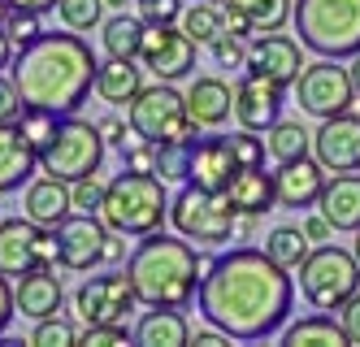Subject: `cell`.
Wrapping results in <instances>:
<instances>
[{"label":"cell","mask_w":360,"mask_h":347,"mask_svg":"<svg viewBox=\"0 0 360 347\" xmlns=\"http://www.w3.org/2000/svg\"><path fill=\"white\" fill-rule=\"evenodd\" d=\"M195 304L204 322L226 330L235 343H261L287 326L295 304V282L291 270H282L269 252L230 248L209 260Z\"/></svg>","instance_id":"cell-1"},{"label":"cell","mask_w":360,"mask_h":347,"mask_svg":"<svg viewBox=\"0 0 360 347\" xmlns=\"http://www.w3.org/2000/svg\"><path fill=\"white\" fill-rule=\"evenodd\" d=\"M96 70L100 61L79 31H44L39 39L13 52L9 78L18 83V96L27 109L70 118L96 92Z\"/></svg>","instance_id":"cell-2"},{"label":"cell","mask_w":360,"mask_h":347,"mask_svg":"<svg viewBox=\"0 0 360 347\" xmlns=\"http://www.w3.org/2000/svg\"><path fill=\"white\" fill-rule=\"evenodd\" d=\"M122 270L131 274V286L143 308H187L200 296L204 256L195 252L191 239H169L157 230L139 239Z\"/></svg>","instance_id":"cell-3"},{"label":"cell","mask_w":360,"mask_h":347,"mask_svg":"<svg viewBox=\"0 0 360 347\" xmlns=\"http://www.w3.org/2000/svg\"><path fill=\"white\" fill-rule=\"evenodd\" d=\"M100 217L109 222V230H122L131 239L143 234H157L169 222V196H165V182L157 174H143V170H126L109 178V191H105V208Z\"/></svg>","instance_id":"cell-4"},{"label":"cell","mask_w":360,"mask_h":347,"mask_svg":"<svg viewBox=\"0 0 360 347\" xmlns=\"http://www.w3.org/2000/svg\"><path fill=\"white\" fill-rule=\"evenodd\" d=\"M291 22L300 44L317 57H356L360 52V0H295Z\"/></svg>","instance_id":"cell-5"},{"label":"cell","mask_w":360,"mask_h":347,"mask_svg":"<svg viewBox=\"0 0 360 347\" xmlns=\"http://www.w3.org/2000/svg\"><path fill=\"white\" fill-rule=\"evenodd\" d=\"M169 226L200 248H217L226 239H235L239 208L230 204L226 191H213V187H200V182H183L178 196L169 200Z\"/></svg>","instance_id":"cell-6"},{"label":"cell","mask_w":360,"mask_h":347,"mask_svg":"<svg viewBox=\"0 0 360 347\" xmlns=\"http://www.w3.org/2000/svg\"><path fill=\"white\" fill-rule=\"evenodd\" d=\"M360 291V260L356 252H343L334 244H317L300 265V296L308 308H343Z\"/></svg>","instance_id":"cell-7"},{"label":"cell","mask_w":360,"mask_h":347,"mask_svg":"<svg viewBox=\"0 0 360 347\" xmlns=\"http://www.w3.org/2000/svg\"><path fill=\"white\" fill-rule=\"evenodd\" d=\"M126 118H131L135 135L152 139V144H174V139H195L200 135V126L187 113V96L174 83H165V78L148 83L131 104H126Z\"/></svg>","instance_id":"cell-8"},{"label":"cell","mask_w":360,"mask_h":347,"mask_svg":"<svg viewBox=\"0 0 360 347\" xmlns=\"http://www.w3.org/2000/svg\"><path fill=\"white\" fill-rule=\"evenodd\" d=\"M105 135H100V122H83L79 113L61 118L53 144L39 152V170L53 174L61 182H79L87 174H100V161H105Z\"/></svg>","instance_id":"cell-9"},{"label":"cell","mask_w":360,"mask_h":347,"mask_svg":"<svg viewBox=\"0 0 360 347\" xmlns=\"http://www.w3.org/2000/svg\"><path fill=\"white\" fill-rule=\"evenodd\" d=\"M39 265H61V248H57V230H48L39 222H31L27 213L22 217H5L0 222V274L22 278L39 270Z\"/></svg>","instance_id":"cell-10"},{"label":"cell","mask_w":360,"mask_h":347,"mask_svg":"<svg viewBox=\"0 0 360 347\" xmlns=\"http://www.w3.org/2000/svg\"><path fill=\"white\" fill-rule=\"evenodd\" d=\"M295 100L304 113L313 118H334L347 113L356 104V87H352V70L334 65V57H321L317 65H304V74L295 78Z\"/></svg>","instance_id":"cell-11"},{"label":"cell","mask_w":360,"mask_h":347,"mask_svg":"<svg viewBox=\"0 0 360 347\" xmlns=\"http://www.w3.org/2000/svg\"><path fill=\"white\" fill-rule=\"evenodd\" d=\"M74 308H79L83 326H126L131 308H139V296L131 286V274H91L74 291Z\"/></svg>","instance_id":"cell-12"},{"label":"cell","mask_w":360,"mask_h":347,"mask_svg":"<svg viewBox=\"0 0 360 347\" xmlns=\"http://www.w3.org/2000/svg\"><path fill=\"white\" fill-rule=\"evenodd\" d=\"M195 48L200 44L178 22H148L139 65H148L157 78H165V83H178V78H187L195 70Z\"/></svg>","instance_id":"cell-13"},{"label":"cell","mask_w":360,"mask_h":347,"mask_svg":"<svg viewBox=\"0 0 360 347\" xmlns=\"http://www.w3.org/2000/svg\"><path fill=\"white\" fill-rule=\"evenodd\" d=\"M105 239H109V222L100 213H79L57 226V248H61V270L74 274H91L105 265Z\"/></svg>","instance_id":"cell-14"},{"label":"cell","mask_w":360,"mask_h":347,"mask_svg":"<svg viewBox=\"0 0 360 347\" xmlns=\"http://www.w3.org/2000/svg\"><path fill=\"white\" fill-rule=\"evenodd\" d=\"M313 156L330 174L360 170V113L347 109V113L321 118V126L313 130Z\"/></svg>","instance_id":"cell-15"},{"label":"cell","mask_w":360,"mask_h":347,"mask_svg":"<svg viewBox=\"0 0 360 347\" xmlns=\"http://www.w3.org/2000/svg\"><path fill=\"white\" fill-rule=\"evenodd\" d=\"M304 44L295 35H282V31H265V35H256L252 48H248V74H265L274 78V83L282 87H295V78L304 74Z\"/></svg>","instance_id":"cell-16"},{"label":"cell","mask_w":360,"mask_h":347,"mask_svg":"<svg viewBox=\"0 0 360 347\" xmlns=\"http://www.w3.org/2000/svg\"><path fill=\"white\" fill-rule=\"evenodd\" d=\"M282 104H287V87L274 83L265 74H248L235 83V122L248 126V130H265L282 118Z\"/></svg>","instance_id":"cell-17"},{"label":"cell","mask_w":360,"mask_h":347,"mask_svg":"<svg viewBox=\"0 0 360 347\" xmlns=\"http://www.w3.org/2000/svg\"><path fill=\"white\" fill-rule=\"evenodd\" d=\"M274 182H278V208H291V213H308L321 191H326V165L317 156H300V161H282L274 170Z\"/></svg>","instance_id":"cell-18"},{"label":"cell","mask_w":360,"mask_h":347,"mask_svg":"<svg viewBox=\"0 0 360 347\" xmlns=\"http://www.w3.org/2000/svg\"><path fill=\"white\" fill-rule=\"evenodd\" d=\"M13 304L27 322H44V317H57L61 304H65V291H61V278L53 265H39V270L22 274L18 286H13Z\"/></svg>","instance_id":"cell-19"},{"label":"cell","mask_w":360,"mask_h":347,"mask_svg":"<svg viewBox=\"0 0 360 347\" xmlns=\"http://www.w3.org/2000/svg\"><path fill=\"white\" fill-rule=\"evenodd\" d=\"M187 113L200 130H221L235 118V87L217 74H204L187 87Z\"/></svg>","instance_id":"cell-20"},{"label":"cell","mask_w":360,"mask_h":347,"mask_svg":"<svg viewBox=\"0 0 360 347\" xmlns=\"http://www.w3.org/2000/svg\"><path fill=\"white\" fill-rule=\"evenodd\" d=\"M35 170H39L35 144L22 135L18 122H0V196L22 191V187L31 182Z\"/></svg>","instance_id":"cell-21"},{"label":"cell","mask_w":360,"mask_h":347,"mask_svg":"<svg viewBox=\"0 0 360 347\" xmlns=\"http://www.w3.org/2000/svg\"><path fill=\"white\" fill-rule=\"evenodd\" d=\"M22 213H27L31 222L57 230L70 213H74V191H70V182H61V178H53V174L31 178L27 187H22Z\"/></svg>","instance_id":"cell-22"},{"label":"cell","mask_w":360,"mask_h":347,"mask_svg":"<svg viewBox=\"0 0 360 347\" xmlns=\"http://www.w3.org/2000/svg\"><path fill=\"white\" fill-rule=\"evenodd\" d=\"M235 174H239V156H235V148H230V135L195 139L191 178H187V182H200V187H213V191H226Z\"/></svg>","instance_id":"cell-23"},{"label":"cell","mask_w":360,"mask_h":347,"mask_svg":"<svg viewBox=\"0 0 360 347\" xmlns=\"http://www.w3.org/2000/svg\"><path fill=\"white\" fill-rule=\"evenodd\" d=\"M226 196L239 208V217H265L269 208H278V182L265 165H239V174L226 187Z\"/></svg>","instance_id":"cell-24"},{"label":"cell","mask_w":360,"mask_h":347,"mask_svg":"<svg viewBox=\"0 0 360 347\" xmlns=\"http://www.w3.org/2000/svg\"><path fill=\"white\" fill-rule=\"evenodd\" d=\"M317 208L330 217L334 230H343V234H356L360 230V174H334L326 182V191L317 200Z\"/></svg>","instance_id":"cell-25"},{"label":"cell","mask_w":360,"mask_h":347,"mask_svg":"<svg viewBox=\"0 0 360 347\" xmlns=\"http://www.w3.org/2000/svg\"><path fill=\"white\" fill-rule=\"evenodd\" d=\"M135 343L139 347H187L191 326H187L183 308H148L135 322Z\"/></svg>","instance_id":"cell-26"},{"label":"cell","mask_w":360,"mask_h":347,"mask_svg":"<svg viewBox=\"0 0 360 347\" xmlns=\"http://www.w3.org/2000/svg\"><path fill=\"white\" fill-rule=\"evenodd\" d=\"M282 343L287 347H352L343 322L330 313H313V317H300V322L282 326Z\"/></svg>","instance_id":"cell-27"},{"label":"cell","mask_w":360,"mask_h":347,"mask_svg":"<svg viewBox=\"0 0 360 347\" xmlns=\"http://www.w3.org/2000/svg\"><path fill=\"white\" fill-rule=\"evenodd\" d=\"M139 92H143L139 61H122V57L100 61V70H96V96L105 100V104H131Z\"/></svg>","instance_id":"cell-28"},{"label":"cell","mask_w":360,"mask_h":347,"mask_svg":"<svg viewBox=\"0 0 360 347\" xmlns=\"http://www.w3.org/2000/svg\"><path fill=\"white\" fill-rule=\"evenodd\" d=\"M143 18L139 13H126L117 9L105 26H100V48H105V57H122V61H139L143 52Z\"/></svg>","instance_id":"cell-29"},{"label":"cell","mask_w":360,"mask_h":347,"mask_svg":"<svg viewBox=\"0 0 360 347\" xmlns=\"http://www.w3.org/2000/svg\"><path fill=\"white\" fill-rule=\"evenodd\" d=\"M221 5L230 13H243L252 22V31L265 35V31H282V26L291 22L295 0H221Z\"/></svg>","instance_id":"cell-30"},{"label":"cell","mask_w":360,"mask_h":347,"mask_svg":"<svg viewBox=\"0 0 360 347\" xmlns=\"http://www.w3.org/2000/svg\"><path fill=\"white\" fill-rule=\"evenodd\" d=\"M265 148H269V161H300V156L313 152V130H304L300 122H274L265 130Z\"/></svg>","instance_id":"cell-31"},{"label":"cell","mask_w":360,"mask_h":347,"mask_svg":"<svg viewBox=\"0 0 360 347\" xmlns=\"http://www.w3.org/2000/svg\"><path fill=\"white\" fill-rule=\"evenodd\" d=\"M178 26H183L195 44H213L217 35H226V5L221 0H195V5L183 9Z\"/></svg>","instance_id":"cell-32"},{"label":"cell","mask_w":360,"mask_h":347,"mask_svg":"<svg viewBox=\"0 0 360 347\" xmlns=\"http://www.w3.org/2000/svg\"><path fill=\"white\" fill-rule=\"evenodd\" d=\"M308 244H313V239L304 234V226H278V230H269V239H265V252L282 265V270H300L304 256L313 252Z\"/></svg>","instance_id":"cell-33"},{"label":"cell","mask_w":360,"mask_h":347,"mask_svg":"<svg viewBox=\"0 0 360 347\" xmlns=\"http://www.w3.org/2000/svg\"><path fill=\"white\" fill-rule=\"evenodd\" d=\"M191 152H195V139H174V144H157V174L161 182H178L183 187L191 178Z\"/></svg>","instance_id":"cell-34"},{"label":"cell","mask_w":360,"mask_h":347,"mask_svg":"<svg viewBox=\"0 0 360 347\" xmlns=\"http://www.w3.org/2000/svg\"><path fill=\"white\" fill-rule=\"evenodd\" d=\"M57 18L65 31H96L105 18V0H57Z\"/></svg>","instance_id":"cell-35"},{"label":"cell","mask_w":360,"mask_h":347,"mask_svg":"<svg viewBox=\"0 0 360 347\" xmlns=\"http://www.w3.org/2000/svg\"><path fill=\"white\" fill-rule=\"evenodd\" d=\"M79 343V330H74V322H65V317H44V322H35L31 330V347H74Z\"/></svg>","instance_id":"cell-36"},{"label":"cell","mask_w":360,"mask_h":347,"mask_svg":"<svg viewBox=\"0 0 360 347\" xmlns=\"http://www.w3.org/2000/svg\"><path fill=\"white\" fill-rule=\"evenodd\" d=\"M18 126H22V135H27V139L35 144V152H44L48 144H53V135H57L61 118H57V113H44V109H22Z\"/></svg>","instance_id":"cell-37"},{"label":"cell","mask_w":360,"mask_h":347,"mask_svg":"<svg viewBox=\"0 0 360 347\" xmlns=\"http://www.w3.org/2000/svg\"><path fill=\"white\" fill-rule=\"evenodd\" d=\"M230 148H235L239 165H265V156H269L265 135H261V130H248V126H239L235 135H230Z\"/></svg>","instance_id":"cell-38"},{"label":"cell","mask_w":360,"mask_h":347,"mask_svg":"<svg viewBox=\"0 0 360 347\" xmlns=\"http://www.w3.org/2000/svg\"><path fill=\"white\" fill-rule=\"evenodd\" d=\"M70 191H74V208H79V213H100V208H105L109 182L100 178V174H87L79 182H70Z\"/></svg>","instance_id":"cell-39"},{"label":"cell","mask_w":360,"mask_h":347,"mask_svg":"<svg viewBox=\"0 0 360 347\" xmlns=\"http://www.w3.org/2000/svg\"><path fill=\"white\" fill-rule=\"evenodd\" d=\"M209 48H213V61H217L221 70H243V65H248V48H252V39H239V35L226 31V35H217Z\"/></svg>","instance_id":"cell-40"},{"label":"cell","mask_w":360,"mask_h":347,"mask_svg":"<svg viewBox=\"0 0 360 347\" xmlns=\"http://www.w3.org/2000/svg\"><path fill=\"white\" fill-rule=\"evenodd\" d=\"M5 31H9L13 48H22V44L39 39V35H44V26H39V13H31V9H9V18H5Z\"/></svg>","instance_id":"cell-41"},{"label":"cell","mask_w":360,"mask_h":347,"mask_svg":"<svg viewBox=\"0 0 360 347\" xmlns=\"http://www.w3.org/2000/svg\"><path fill=\"white\" fill-rule=\"evenodd\" d=\"M79 343L83 347H122V343H135V330H126V326H83Z\"/></svg>","instance_id":"cell-42"},{"label":"cell","mask_w":360,"mask_h":347,"mask_svg":"<svg viewBox=\"0 0 360 347\" xmlns=\"http://www.w3.org/2000/svg\"><path fill=\"white\" fill-rule=\"evenodd\" d=\"M122 165H126V170H143V174H152V170H157V144L135 135L131 144L122 148Z\"/></svg>","instance_id":"cell-43"},{"label":"cell","mask_w":360,"mask_h":347,"mask_svg":"<svg viewBox=\"0 0 360 347\" xmlns=\"http://www.w3.org/2000/svg\"><path fill=\"white\" fill-rule=\"evenodd\" d=\"M183 0H139V18L143 22H178L183 18Z\"/></svg>","instance_id":"cell-44"},{"label":"cell","mask_w":360,"mask_h":347,"mask_svg":"<svg viewBox=\"0 0 360 347\" xmlns=\"http://www.w3.org/2000/svg\"><path fill=\"white\" fill-rule=\"evenodd\" d=\"M100 135H105V144L109 148H126L135 139V130H131V118H117V113H109V118H100Z\"/></svg>","instance_id":"cell-45"},{"label":"cell","mask_w":360,"mask_h":347,"mask_svg":"<svg viewBox=\"0 0 360 347\" xmlns=\"http://www.w3.org/2000/svg\"><path fill=\"white\" fill-rule=\"evenodd\" d=\"M22 109H27V104H22V96H18V83L0 74V122H18Z\"/></svg>","instance_id":"cell-46"},{"label":"cell","mask_w":360,"mask_h":347,"mask_svg":"<svg viewBox=\"0 0 360 347\" xmlns=\"http://www.w3.org/2000/svg\"><path fill=\"white\" fill-rule=\"evenodd\" d=\"M339 322H343V330H347V339H352V347H360V291L339 308Z\"/></svg>","instance_id":"cell-47"},{"label":"cell","mask_w":360,"mask_h":347,"mask_svg":"<svg viewBox=\"0 0 360 347\" xmlns=\"http://www.w3.org/2000/svg\"><path fill=\"white\" fill-rule=\"evenodd\" d=\"M13 313H18V304H13V286H9V274H0V334L9 330Z\"/></svg>","instance_id":"cell-48"},{"label":"cell","mask_w":360,"mask_h":347,"mask_svg":"<svg viewBox=\"0 0 360 347\" xmlns=\"http://www.w3.org/2000/svg\"><path fill=\"white\" fill-rule=\"evenodd\" d=\"M304 234L313 239V244H330V239H334V226H330L326 213H313V217L304 222Z\"/></svg>","instance_id":"cell-49"},{"label":"cell","mask_w":360,"mask_h":347,"mask_svg":"<svg viewBox=\"0 0 360 347\" xmlns=\"http://www.w3.org/2000/svg\"><path fill=\"white\" fill-rule=\"evenodd\" d=\"M191 343H195V347H226L230 334L217 330V326H204V330H191Z\"/></svg>","instance_id":"cell-50"},{"label":"cell","mask_w":360,"mask_h":347,"mask_svg":"<svg viewBox=\"0 0 360 347\" xmlns=\"http://www.w3.org/2000/svg\"><path fill=\"white\" fill-rule=\"evenodd\" d=\"M117 260H126V244H122V230H109V239H105V265H117Z\"/></svg>","instance_id":"cell-51"},{"label":"cell","mask_w":360,"mask_h":347,"mask_svg":"<svg viewBox=\"0 0 360 347\" xmlns=\"http://www.w3.org/2000/svg\"><path fill=\"white\" fill-rule=\"evenodd\" d=\"M9 5H13V9H31V13L44 18V13H53V9H57V0H9Z\"/></svg>","instance_id":"cell-52"},{"label":"cell","mask_w":360,"mask_h":347,"mask_svg":"<svg viewBox=\"0 0 360 347\" xmlns=\"http://www.w3.org/2000/svg\"><path fill=\"white\" fill-rule=\"evenodd\" d=\"M13 39H9V31H5V26H0V74H5V65H13Z\"/></svg>","instance_id":"cell-53"},{"label":"cell","mask_w":360,"mask_h":347,"mask_svg":"<svg viewBox=\"0 0 360 347\" xmlns=\"http://www.w3.org/2000/svg\"><path fill=\"white\" fill-rule=\"evenodd\" d=\"M347 70H352V87H356V96H360V52L352 57V65H347Z\"/></svg>","instance_id":"cell-54"},{"label":"cell","mask_w":360,"mask_h":347,"mask_svg":"<svg viewBox=\"0 0 360 347\" xmlns=\"http://www.w3.org/2000/svg\"><path fill=\"white\" fill-rule=\"evenodd\" d=\"M9 9H13V5H9V0H0V26H5V18H9Z\"/></svg>","instance_id":"cell-55"},{"label":"cell","mask_w":360,"mask_h":347,"mask_svg":"<svg viewBox=\"0 0 360 347\" xmlns=\"http://www.w3.org/2000/svg\"><path fill=\"white\" fill-rule=\"evenodd\" d=\"M105 5H109V9H126V5H131V0H105Z\"/></svg>","instance_id":"cell-56"},{"label":"cell","mask_w":360,"mask_h":347,"mask_svg":"<svg viewBox=\"0 0 360 347\" xmlns=\"http://www.w3.org/2000/svg\"><path fill=\"white\" fill-rule=\"evenodd\" d=\"M356 260H360V230H356Z\"/></svg>","instance_id":"cell-57"}]
</instances>
